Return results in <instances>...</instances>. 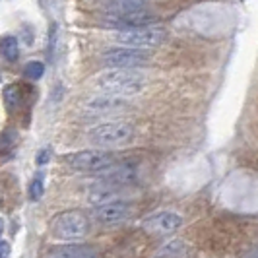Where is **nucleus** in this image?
I'll return each mask as SVG.
<instances>
[{
	"instance_id": "f257e3e1",
	"label": "nucleus",
	"mask_w": 258,
	"mask_h": 258,
	"mask_svg": "<svg viewBox=\"0 0 258 258\" xmlns=\"http://www.w3.org/2000/svg\"><path fill=\"white\" fill-rule=\"evenodd\" d=\"M95 86L101 93L126 97L142 93L144 88L148 86V78L136 68H109L107 72L97 76Z\"/></svg>"
},
{
	"instance_id": "f03ea898",
	"label": "nucleus",
	"mask_w": 258,
	"mask_h": 258,
	"mask_svg": "<svg viewBox=\"0 0 258 258\" xmlns=\"http://www.w3.org/2000/svg\"><path fill=\"white\" fill-rule=\"evenodd\" d=\"M88 140L91 146L105 150V148H120L134 140V126L124 120H111L101 122L88 130Z\"/></svg>"
},
{
	"instance_id": "7ed1b4c3",
	"label": "nucleus",
	"mask_w": 258,
	"mask_h": 258,
	"mask_svg": "<svg viewBox=\"0 0 258 258\" xmlns=\"http://www.w3.org/2000/svg\"><path fill=\"white\" fill-rule=\"evenodd\" d=\"M113 41L118 45H124L128 49H154L159 47L165 39H167V29L159 26H144V27H130V29H122V31H115Z\"/></svg>"
},
{
	"instance_id": "20e7f679",
	"label": "nucleus",
	"mask_w": 258,
	"mask_h": 258,
	"mask_svg": "<svg viewBox=\"0 0 258 258\" xmlns=\"http://www.w3.org/2000/svg\"><path fill=\"white\" fill-rule=\"evenodd\" d=\"M90 231V221L88 218L78 212V210H68L58 214L51 221V233L54 239L66 241V243H78L82 241Z\"/></svg>"
},
{
	"instance_id": "39448f33",
	"label": "nucleus",
	"mask_w": 258,
	"mask_h": 258,
	"mask_svg": "<svg viewBox=\"0 0 258 258\" xmlns=\"http://www.w3.org/2000/svg\"><path fill=\"white\" fill-rule=\"evenodd\" d=\"M64 163L80 173H105L115 165V157L103 150H82L66 155Z\"/></svg>"
},
{
	"instance_id": "423d86ee",
	"label": "nucleus",
	"mask_w": 258,
	"mask_h": 258,
	"mask_svg": "<svg viewBox=\"0 0 258 258\" xmlns=\"http://www.w3.org/2000/svg\"><path fill=\"white\" fill-rule=\"evenodd\" d=\"M101 62L109 68H138L150 62V54L140 49L115 47L101 54Z\"/></svg>"
},
{
	"instance_id": "0eeeda50",
	"label": "nucleus",
	"mask_w": 258,
	"mask_h": 258,
	"mask_svg": "<svg viewBox=\"0 0 258 258\" xmlns=\"http://www.w3.org/2000/svg\"><path fill=\"white\" fill-rule=\"evenodd\" d=\"M182 225V218L177 212H171V210H163V212H157L154 216H150L148 220L144 221V229L154 235H171L175 233Z\"/></svg>"
},
{
	"instance_id": "6e6552de",
	"label": "nucleus",
	"mask_w": 258,
	"mask_h": 258,
	"mask_svg": "<svg viewBox=\"0 0 258 258\" xmlns=\"http://www.w3.org/2000/svg\"><path fill=\"white\" fill-rule=\"evenodd\" d=\"M130 214H132V206L124 200H113V202L93 208V218L105 225H113V223L128 220Z\"/></svg>"
},
{
	"instance_id": "1a4fd4ad",
	"label": "nucleus",
	"mask_w": 258,
	"mask_h": 258,
	"mask_svg": "<svg viewBox=\"0 0 258 258\" xmlns=\"http://www.w3.org/2000/svg\"><path fill=\"white\" fill-rule=\"evenodd\" d=\"M128 109V103L124 101V97H116V95H107V93H101L97 97L90 99L86 103V113L88 115H95V116H103V115H115V113H120Z\"/></svg>"
},
{
	"instance_id": "9d476101",
	"label": "nucleus",
	"mask_w": 258,
	"mask_h": 258,
	"mask_svg": "<svg viewBox=\"0 0 258 258\" xmlns=\"http://www.w3.org/2000/svg\"><path fill=\"white\" fill-rule=\"evenodd\" d=\"M107 22L113 27H144V26H155L157 18L148 10H140V12H130V14H109Z\"/></svg>"
},
{
	"instance_id": "9b49d317",
	"label": "nucleus",
	"mask_w": 258,
	"mask_h": 258,
	"mask_svg": "<svg viewBox=\"0 0 258 258\" xmlns=\"http://www.w3.org/2000/svg\"><path fill=\"white\" fill-rule=\"evenodd\" d=\"M101 182L113 186V188H122V186H128L136 182V167L132 165H116V167L107 169L101 177Z\"/></svg>"
},
{
	"instance_id": "f8f14e48",
	"label": "nucleus",
	"mask_w": 258,
	"mask_h": 258,
	"mask_svg": "<svg viewBox=\"0 0 258 258\" xmlns=\"http://www.w3.org/2000/svg\"><path fill=\"white\" fill-rule=\"evenodd\" d=\"M103 6L109 14H130L146 10V0H105Z\"/></svg>"
},
{
	"instance_id": "ddd939ff",
	"label": "nucleus",
	"mask_w": 258,
	"mask_h": 258,
	"mask_svg": "<svg viewBox=\"0 0 258 258\" xmlns=\"http://www.w3.org/2000/svg\"><path fill=\"white\" fill-rule=\"evenodd\" d=\"M56 258H99L97 252L86 245H78V243H68L56 248Z\"/></svg>"
},
{
	"instance_id": "4468645a",
	"label": "nucleus",
	"mask_w": 258,
	"mask_h": 258,
	"mask_svg": "<svg viewBox=\"0 0 258 258\" xmlns=\"http://www.w3.org/2000/svg\"><path fill=\"white\" fill-rule=\"evenodd\" d=\"M186 252V245L182 241H169L167 245H163L157 252H155V258H182Z\"/></svg>"
},
{
	"instance_id": "2eb2a0df",
	"label": "nucleus",
	"mask_w": 258,
	"mask_h": 258,
	"mask_svg": "<svg viewBox=\"0 0 258 258\" xmlns=\"http://www.w3.org/2000/svg\"><path fill=\"white\" fill-rule=\"evenodd\" d=\"M0 54H2L6 60L14 62V60L20 56V45H18V39L12 37V35L0 39Z\"/></svg>"
},
{
	"instance_id": "dca6fc26",
	"label": "nucleus",
	"mask_w": 258,
	"mask_h": 258,
	"mask_svg": "<svg viewBox=\"0 0 258 258\" xmlns=\"http://www.w3.org/2000/svg\"><path fill=\"white\" fill-rule=\"evenodd\" d=\"M24 74H26L27 78H31V80H39V78L45 74V64H43V62H39V60H33V62L26 64Z\"/></svg>"
},
{
	"instance_id": "f3484780",
	"label": "nucleus",
	"mask_w": 258,
	"mask_h": 258,
	"mask_svg": "<svg viewBox=\"0 0 258 258\" xmlns=\"http://www.w3.org/2000/svg\"><path fill=\"white\" fill-rule=\"evenodd\" d=\"M4 101L6 105L14 109L16 105L20 103V91H18V86H8L6 90H4Z\"/></svg>"
},
{
	"instance_id": "a211bd4d",
	"label": "nucleus",
	"mask_w": 258,
	"mask_h": 258,
	"mask_svg": "<svg viewBox=\"0 0 258 258\" xmlns=\"http://www.w3.org/2000/svg\"><path fill=\"white\" fill-rule=\"evenodd\" d=\"M43 196V179L41 177H35L31 184H29V198L33 200V202H37L39 198Z\"/></svg>"
},
{
	"instance_id": "6ab92c4d",
	"label": "nucleus",
	"mask_w": 258,
	"mask_h": 258,
	"mask_svg": "<svg viewBox=\"0 0 258 258\" xmlns=\"http://www.w3.org/2000/svg\"><path fill=\"white\" fill-rule=\"evenodd\" d=\"M10 256V245L0 241V258H8Z\"/></svg>"
},
{
	"instance_id": "aec40b11",
	"label": "nucleus",
	"mask_w": 258,
	"mask_h": 258,
	"mask_svg": "<svg viewBox=\"0 0 258 258\" xmlns=\"http://www.w3.org/2000/svg\"><path fill=\"white\" fill-rule=\"evenodd\" d=\"M47 159H49V152H47V150H43V152H39V155H37V163H39V165H43V163H47Z\"/></svg>"
},
{
	"instance_id": "412c9836",
	"label": "nucleus",
	"mask_w": 258,
	"mask_h": 258,
	"mask_svg": "<svg viewBox=\"0 0 258 258\" xmlns=\"http://www.w3.org/2000/svg\"><path fill=\"white\" fill-rule=\"evenodd\" d=\"M2 233H4V221L0 220V237H2Z\"/></svg>"
},
{
	"instance_id": "4be33fe9",
	"label": "nucleus",
	"mask_w": 258,
	"mask_h": 258,
	"mask_svg": "<svg viewBox=\"0 0 258 258\" xmlns=\"http://www.w3.org/2000/svg\"><path fill=\"white\" fill-rule=\"evenodd\" d=\"M250 258H258V254H252V256H250Z\"/></svg>"
}]
</instances>
